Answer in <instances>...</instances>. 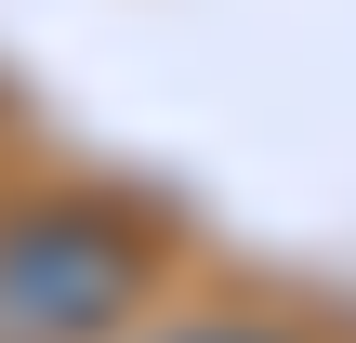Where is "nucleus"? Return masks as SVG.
<instances>
[{"label":"nucleus","instance_id":"f257e3e1","mask_svg":"<svg viewBox=\"0 0 356 343\" xmlns=\"http://www.w3.org/2000/svg\"><path fill=\"white\" fill-rule=\"evenodd\" d=\"M145 304V238L119 212H13L0 225V343H106Z\"/></svg>","mask_w":356,"mask_h":343},{"label":"nucleus","instance_id":"f03ea898","mask_svg":"<svg viewBox=\"0 0 356 343\" xmlns=\"http://www.w3.org/2000/svg\"><path fill=\"white\" fill-rule=\"evenodd\" d=\"M159 343H291V330H251V317H198V330H159Z\"/></svg>","mask_w":356,"mask_h":343}]
</instances>
